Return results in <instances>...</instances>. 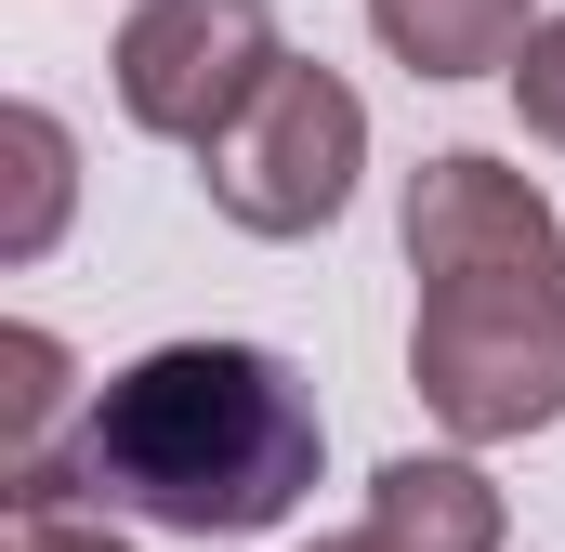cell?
<instances>
[{
	"instance_id": "cell-1",
	"label": "cell",
	"mask_w": 565,
	"mask_h": 552,
	"mask_svg": "<svg viewBox=\"0 0 565 552\" xmlns=\"http://www.w3.org/2000/svg\"><path fill=\"white\" fill-rule=\"evenodd\" d=\"M329 460L316 382L277 342H158L79 395L66 474L93 513H145L171 540H264Z\"/></svg>"
},
{
	"instance_id": "cell-2",
	"label": "cell",
	"mask_w": 565,
	"mask_h": 552,
	"mask_svg": "<svg viewBox=\"0 0 565 552\" xmlns=\"http://www.w3.org/2000/svg\"><path fill=\"white\" fill-rule=\"evenodd\" d=\"M408 382L460 447H513L565 421V224L526 171L447 145L408 171Z\"/></svg>"
},
{
	"instance_id": "cell-3",
	"label": "cell",
	"mask_w": 565,
	"mask_h": 552,
	"mask_svg": "<svg viewBox=\"0 0 565 552\" xmlns=\"http://www.w3.org/2000/svg\"><path fill=\"white\" fill-rule=\"evenodd\" d=\"M198 171H211V211H224L237 237H316V224H342V211H355L369 106H355V79H342V66H302V53H289L277 79H264V106L211 145Z\"/></svg>"
},
{
	"instance_id": "cell-4",
	"label": "cell",
	"mask_w": 565,
	"mask_h": 552,
	"mask_svg": "<svg viewBox=\"0 0 565 552\" xmlns=\"http://www.w3.org/2000/svg\"><path fill=\"white\" fill-rule=\"evenodd\" d=\"M277 66H289L277 0H132L119 13V53H106L119 119L158 132V145H184V158H211V145L237 132Z\"/></svg>"
},
{
	"instance_id": "cell-5",
	"label": "cell",
	"mask_w": 565,
	"mask_h": 552,
	"mask_svg": "<svg viewBox=\"0 0 565 552\" xmlns=\"http://www.w3.org/2000/svg\"><path fill=\"white\" fill-rule=\"evenodd\" d=\"M369 540L382 552H500V487L460 447H408L369 474Z\"/></svg>"
},
{
	"instance_id": "cell-6",
	"label": "cell",
	"mask_w": 565,
	"mask_h": 552,
	"mask_svg": "<svg viewBox=\"0 0 565 552\" xmlns=\"http://www.w3.org/2000/svg\"><path fill=\"white\" fill-rule=\"evenodd\" d=\"M369 40L408 79H487L540 40V0H369Z\"/></svg>"
},
{
	"instance_id": "cell-7",
	"label": "cell",
	"mask_w": 565,
	"mask_h": 552,
	"mask_svg": "<svg viewBox=\"0 0 565 552\" xmlns=\"http://www.w3.org/2000/svg\"><path fill=\"white\" fill-rule=\"evenodd\" d=\"M0 171H13V198H0V264H40L53 237H66V198H79V145L53 106H0Z\"/></svg>"
},
{
	"instance_id": "cell-8",
	"label": "cell",
	"mask_w": 565,
	"mask_h": 552,
	"mask_svg": "<svg viewBox=\"0 0 565 552\" xmlns=\"http://www.w3.org/2000/svg\"><path fill=\"white\" fill-rule=\"evenodd\" d=\"M53 421H66V342H53V329H0V487L66 460ZM66 434H79V421H66Z\"/></svg>"
},
{
	"instance_id": "cell-9",
	"label": "cell",
	"mask_w": 565,
	"mask_h": 552,
	"mask_svg": "<svg viewBox=\"0 0 565 552\" xmlns=\"http://www.w3.org/2000/svg\"><path fill=\"white\" fill-rule=\"evenodd\" d=\"M0 552H132L93 500H0Z\"/></svg>"
},
{
	"instance_id": "cell-10",
	"label": "cell",
	"mask_w": 565,
	"mask_h": 552,
	"mask_svg": "<svg viewBox=\"0 0 565 552\" xmlns=\"http://www.w3.org/2000/svg\"><path fill=\"white\" fill-rule=\"evenodd\" d=\"M513 106H526L540 145H565V13H540V40L513 53Z\"/></svg>"
},
{
	"instance_id": "cell-11",
	"label": "cell",
	"mask_w": 565,
	"mask_h": 552,
	"mask_svg": "<svg viewBox=\"0 0 565 552\" xmlns=\"http://www.w3.org/2000/svg\"><path fill=\"white\" fill-rule=\"evenodd\" d=\"M302 552H382V540H369V527H355V540H302Z\"/></svg>"
}]
</instances>
